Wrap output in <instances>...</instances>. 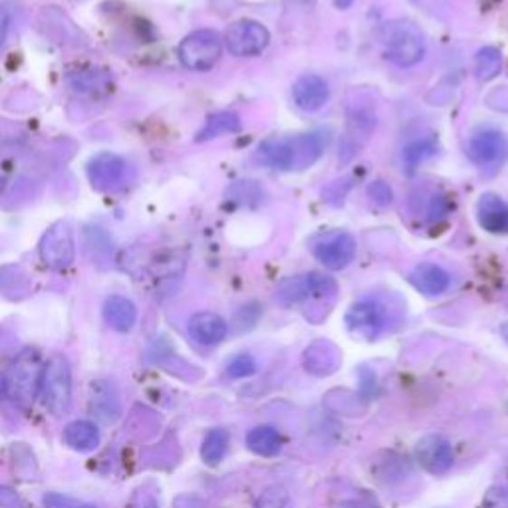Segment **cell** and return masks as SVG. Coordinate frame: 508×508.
Masks as SVG:
<instances>
[{
	"label": "cell",
	"mask_w": 508,
	"mask_h": 508,
	"mask_svg": "<svg viewBox=\"0 0 508 508\" xmlns=\"http://www.w3.org/2000/svg\"><path fill=\"white\" fill-rule=\"evenodd\" d=\"M5 386H6V381H5V378H3V376H0V391L5 389Z\"/></svg>",
	"instance_id": "obj_37"
},
{
	"label": "cell",
	"mask_w": 508,
	"mask_h": 508,
	"mask_svg": "<svg viewBox=\"0 0 508 508\" xmlns=\"http://www.w3.org/2000/svg\"><path fill=\"white\" fill-rule=\"evenodd\" d=\"M351 5H354V0H336V6H338V8H341V10L350 8Z\"/></svg>",
	"instance_id": "obj_34"
},
{
	"label": "cell",
	"mask_w": 508,
	"mask_h": 508,
	"mask_svg": "<svg viewBox=\"0 0 508 508\" xmlns=\"http://www.w3.org/2000/svg\"><path fill=\"white\" fill-rule=\"evenodd\" d=\"M338 350L330 341H314L304 351V366L316 376H328L338 368Z\"/></svg>",
	"instance_id": "obj_19"
},
{
	"label": "cell",
	"mask_w": 508,
	"mask_h": 508,
	"mask_svg": "<svg viewBox=\"0 0 508 508\" xmlns=\"http://www.w3.org/2000/svg\"><path fill=\"white\" fill-rule=\"evenodd\" d=\"M476 221L493 235H508V203L499 195L484 193L476 205Z\"/></svg>",
	"instance_id": "obj_14"
},
{
	"label": "cell",
	"mask_w": 508,
	"mask_h": 508,
	"mask_svg": "<svg viewBox=\"0 0 508 508\" xmlns=\"http://www.w3.org/2000/svg\"><path fill=\"white\" fill-rule=\"evenodd\" d=\"M271 43V33L256 20H238L225 33V44L233 56H258Z\"/></svg>",
	"instance_id": "obj_7"
},
{
	"label": "cell",
	"mask_w": 508,
	"mask_h": 508,
	"mask_svg": "<svg viewBox=\"0 0 508 508\" xmlns=\"http://www.w3.org/2000/svg\"><path fill=\"white\" fill-rule=\"evenodd\" d=\"M483 508H508V489H493L484 496Z\"/></svg>",
	"instance_id": "obj_31"
},
{
	"label": "cell",
	"mask_w": 508,
	"mask_h": 508,
	"mask_svg": "<svg viewBox=\"0 0 508 508\" xmlns=\"http://www.w3.org/2000/svg\"><path fill=\"white\" fill-rule=\"evenodd\" d=\"M368 195L371 196V201L373 203H378L381 206H388L391 205L393 201V193L389 187L386 183H381V181H376L373 185H369V189H368Z\"/></svg>",
	"instance_id": "obj_30"
},
{
	"label": "cell",
	"mask_w": 508,
	"mask_h": 508,
	"mask_svg": "<svg viewBox=\"0 0 508 508\" xmlns=\"http://www.w3.org/2000/svg\"><path fill=\"white\" fill-rule=\"evenodd\" d=\"M0 508H23V503L14 491H10L8 486H0Z\"/></svg>",
	"instance_id": "obj_32"
},
{
	"label": "cell",
	"mask_w": 508,
	"mask_h": 508,
	"mask_svg": "<svg viewBox=\"0 0 508 508\" xmlns=\"http://www.w3.org/2000/svg\"><path fill=\"white\" fill-rule=\"evenodd\" d=\"M38 253L43 263L52 271L68 268L76 258V243L72 226L66 221L52 225L43 236V241H40Z\"/></svg>",
	"instance_id": "obj_6"
},
{
	"label": "cell",
	"mask_w": 508,
	"mask_h": 508,
	"mask_svg": "<svg viewBox=\"0 0 508 508\" xmlns=\"http://www.w3.org/2000/svg\"><path fill=\"white\" fill-rule=\"evenodd\" d=\"M64 441L70 449L86 453L96 449V445L100 443V433L96 425L90 421H74L64 429Z\"/></svg>",
	"instance_id": "obj_21"
},
{
	"label": "cell",
	"mask_w": 508,
	"mask_h": 508,
	"mask_svg": "<svg viewBox=\"0 0 508 508\" xmlns=\"http://www.w3.org/2000/svg\"><path fill=\"white\" fill-rule=\"evenodd\" d=\"M294 103L304 111H318L326 106L330 100V88L324 78L316 74L300 76L292 86Z\"/></svg>",
	"instance_id": "obj_13"
},
{
	"label": "cell",
	"mask_w": 508,
	"mask_h": 508,
	"mask_svg": "<svg viewBox=\"0 0 508 508\" xmlns=\"http://www.w3.org/2000/svg\"><path fill=\"white\" fill-rule=\"evenodd\" d=\"M254 371H256V361H254L253 356H248V354L235 356L229 361V366H226V373H229V376L235 378V379H243V378L253 376Z\"/></svg>",
	"instance_id": "obj_29"
},
{
	"label": "cell",
	"mask_w": 508,
	"mask_h": 508,
	"mask_svg": "<svg viewBox=\"0 0 508 508\" xmlns=\"http://www.w3.org/2000/svg\"><path fill=\"white\" fill-rule=\"evenodd\" d=\"M229 326L215 312H199L189 320V334L201 346H216L225 340Z\"/></svg>",
	"instance_id": "obj_16"
},
{
	"label": "cell",
	"mask_w": 508,
	"mask_h": 508,
	"mask_svg": "<svg viewBox=\"0 0 508 508\" xmlns=\"http://www.w3.org/2000/svg\"><path fill=\"white\" fill-rule=\"evenodd\" d=\"M386 50L391 62L401 68L416 66L425 56V36L421 28L413 23H391L386 28Z\"/></svg>",
	"instance_id": "obj_4"
},
{
	"label": "cell",
	"mask_w": 508,
	"mask_h": 508,
	"mask_svg": "<svg viewBox=\"0 0 508 508\" xmlns=\"http://www.w3.org/2000/svg\"><path fill=\"white\" fill-rule=\"evenodd\" d=\"M30 292V278L20 266L0 268V294L10 300H20Z\"/></svg>",
	"instance_id": "obj_22"
},
{
	"label": "cell",
	"mask_w": 508,
	"mask_h": 508,
	"mask_svg": "<svg viewBox=\"0 0 508 508\" xmlns=\"http://www.w3.org/2000/svg\"><path fill=\"white\" fill-rule=\"evenodd\" d=\"M388 322V312L378 300H359L348 310L346 324L351 334L366 340H376Z\"/></svg>",
	"instance_id": "obj_10"
},
{
	"label": "cell",
	"mask_w": 508,
	"mask_h": 508,
	"mask_svg": "<svg viewBox=\"0 0 508 508\" xmlns=\"http://www.w3.org/2000/svg\"><path fill=\"white\" fill-rule=\"evenodd\" d=\"M88 175L91 185L100 191L118 189L128 179V163L118 155L101 153L90 161Z\"/></svg>",
	"instance_id": "obj_12"
},
{
	"label": "cell",
	"mask_w": 508,
	"mask_h": 508,
	"mask_svg": "<svg viewBox=\"0 0 508 508\" xmlns=\"http://www.w3.org/2000/svg\"><path fill=\"white\" fill-rule=\"evenodd\" d=\"M43 359L36 350L28 348L16 356L10 366L6 381V391L20 409H30L34 406L40 383H43Z\"/></svg>",
	"instance_id": "obj_2"
},
{
	"label": "cell",
	"mask_w": 508,
	"mask_h": 508,
	"mask_svg": "<svg viewBox=\"0 0 508 508\" xmlns=\"http://www.w3.org/2000/svg\"><path fill=\"white\" fill-rule=\"evenodd\" d=\"M8 23H10V10L5 8V6H0V44L5 43Z\"/></svg>",
	"instance_id": "obj_33"
},
{
	"label": "cell",
	"mask_w": 508,
	"mask_h": 508,
	"mask_svg": "<svg viewBox=\"0 0 508 508\" xmlns=\"http://www.w3.org/2000/svg\"><path fill=\"white\" fill-rule=\"evenodd\" d=\"M312 253L318 258V263H322L330 271H341V268H346L354 261L356 241L354 236L344 231L328 233L314 241Z\"/></svg>",
	"instance_id": "obj_9"
},
{
	"label": "cell",
	"mask_w": 508,
	"mask_h": 508,
	"mask_svg": "<svg viewBox=\"0 0 508 508\" xmlns=\"http://www.w3.org/2000/svg\"><path fill=\"white\" fill-rule=\"evenodd\" d=\"M416 457L425 471L431 474L447 473L455 463L451 443L441 435H425L416 445Z\"/></svg>",
	"instance_id": "obj_11"
},
{
	"label": "cell",
	"mask_w": 508,
	"mask_h": 508,
	"mask_svg": "<svg viewBox=\"0 0 508 508\" xmlns=\"http://www.w3.org/2000/svg\"><path fill=\"white\" fill-rule=\"evenodd\" d=\"M437 153V143L433 139H417L411 141L406 149H403V161H406L407 169L413 171L419 168V163L433 158Z\"/></svg>",
	"instance_id": "obj_26"
},
{
	"label": "cell",
	"mask_w": 508,
	"mask_h": 508,
	"mask_svg": "<svg viewBox=\"0 0 508 508\" xmlns=\"http://www.w3.org/2000/svg\"><path fill=\"white\" fill-rule=\"evenodd\" d=\"M324 141L316 133H298L292 138H271L258 148V159L280 171H304L320 159Z\"/></svg>",
	"instance_id": "obj_1"
},
{
	"label": "cell",
	"mask_w": 508,
	"mask_h": 508,
	"mask_svg": "<svg viewBox=\"0 0 508 508\" xmlns=\"http://www.w3.org/2000/svg\"><path fill=\"white\" fill-rule=\"evenodd\" d=\"M409 283L421 294L439 296L451 286V274L439 264L421 263L409 273Z\"/></svg>",
	"instance_id": "obj_15"
},
{
	"label": "cell",
	"mask_w": 508,
	"mask_h": 508,
	"mask_svg": "<svg viewBox=\"0 0 508 508\" xmlns=\"http://www.w3.org/2000/svg\"><path fill=\"white\" fill-rule=\"evenodd\" d=\"M241 131V118L235 111H219L206 120L205 128L196 133V141H209L225 133H236Z\"/></svg>",
	"instance_id": "obj_23"
},
{
	"label": "cell",
	"mask_w": 508,
	"mask_h": 508,
	"mask_svg": "<svg viewBox=\"0 0 508 508\" xmlns=\"http://www.w3.org/2000/svg\"><path fill=\"white\" fill-rule=\"evenodd\" d=\"M466 155L481 169H499L508 159V138L496 129L479 131L471 138Z\"/></svg>",
	"instance_id": "obj_8"
},
{
	"label": "cell",
	"mask_w": 508,
	"mask_h": 508,
	"mask_svg": "<svg viewBox=\"0 0 508 508\" xmlns=\"http://www.w3.org/2000/svg\"><path fill=\"white\" fill-rule=\"evenodd\" d=\"M501 334H503V338L508 341V322H504V324L501 326Z\"/></svg>",
	"instance_id": "obj_35"
},
{
	"label": "cell",
	"mask_w": 508,
	"mask_h": 508,
	"mask_svg": "<svg viewBox=\"0 0 508 508\" xmlns=\"http://www.w3.org/2000/svg\"><path fill=\"white\" fill-rule=\"evenodd\" d=\"M90 411L93 417H98L103 423H113L121 413V403L118 398V391L106 381H96L91 386L90 396Z\"/></svg>",
	"instance_id": "obj_17"
},
{
	"label": "cell",
	"mask_w": 508,
	"mask_h": 508,
	"mask_svg": "<svg viewBox=\"0 0 508 508\" xmlns=\"http://www.w3.org/2000/svg\"><path fill=\"white\" fill-rule=\"evenodd\" d=\"M223 54V40L215 30H196L187 36L179 46V60L187 70H211Z\"/></svg>",
	"instance_id": "obj_5"
},
{
	"label": "cell",
	"mask_w": 508,
	"mask_h": 508,
	"mask_svg": "<svg viewBox=\"0 0 508 508\" xmlns=\"http://www.w3.org/2000/svg\"><path fill=\"white\" fill-rule=\"evenodd\" d=\"M246 447L258 457H276L283 451V437L274 427H254L246 435Z\"/></svg>",
	"instance_id": "obj_20"
},
{
	"label": "cell",
	"mask_w": 508,
	"mask_h": 508,
	"mask_svg": "<svg viewBox=\"0 0 508 508\" xmlns=\"http://www.w3.org/2000/svg\"><path fill=\"white\" fill-rule=\"evenodd\" d=\"M229 443H231L229 431H226V429H211L209 433H206V437L201 445V459L211 466L219 465L225 459L226 451H229Z\"/></svg>",
	"instance_id": "obj_24"
},
{
	"label": "cell",
	"mask_w": 508,
	"mask_h": 508,
	"mask_svg": "<svg viewBox=\"0 0 508 508\" xmlns=\"http://www.w3.org/2000/svg\"><path fill=\"white\" fill-rule=\"evenodd\" d=\"M5 183H6V177H5V173L0 171V193H3V189H5Z\"/></svg>",
	"instance_id": "obj_36"
},
{
	"label": "cell",
	"mask_w": 508,
	"mask_h": 508,
	"mask_svg": "<svg viewBox=\"0 0 508 508\" xmlns=\"http://www.w3.org/2000/svg\"><path fill=\"white\" fill-rule=\"evenodd\" d=\"M103 318L118 331H129L138 320V308L123 296H110L103 304Z\"/></svg>",
	"instance_id": "obj_18"
},
{
	"label": "cell",
	"mask_w": 508,
	"mask_h": 508,
	"mask_svg": "<svg viewBox=\"0 0 508 508\" xmlns=\"http://www.w3.org/2000/svg\"><path fill=\"white\" fill-rule=\"evenodd\" d=\"M40 389L48 413L54 417H64L72 406V369L64 356L56 354L46 361Z\"/></svg>",
	"instance_id": "obj_3"
},
{
	"label": "cell",
	"mask_w": 508,
	"mask_h": 508,
	"mask_svg": "<svg viewBox=\"0 0 508 508\" xmlns=\"http://www.w3.org/2000/svg\"><path fill=\"white\" fill-rule=\"evenodd\" d=\"M474 70H476V78L483 81H491L496 76L501 74L503 70V54L499 48L494 46H484L479 52H476L474 58Z\"/></svg>",
	"instance_id": "obj_25"
},
{
	"label": "cell",
	"mask_w": 508,
	"mask_h": 508,
	"mask_svg": "<svg viewBox=\"0 0 508 508\" xmlns=\"http://www.w3.org/2000/svg\"><path fill=\"white\" fill-rule=\"evenodd\" d=\"M254 508H294V503L283 486H271L258 496Z\"/></svg>",
	"instance_id": "obj_27"
},
{
	"label": "cell",
	"mask_w": 508,
	"mask_h": 508,
	"mask_svg": "<svg viewBox=\"0 0 508 508\" xmlns=\"http://www.w3.org/2000/svg\"><path fill=\"white\" fill-rule=\"evenodd\" d=\"M44 508H98L96 504L74 499V496L60 494V493H46L43 496Z\"/></svg>",
	"instance_id": "obj_28"
}]
</instances>
